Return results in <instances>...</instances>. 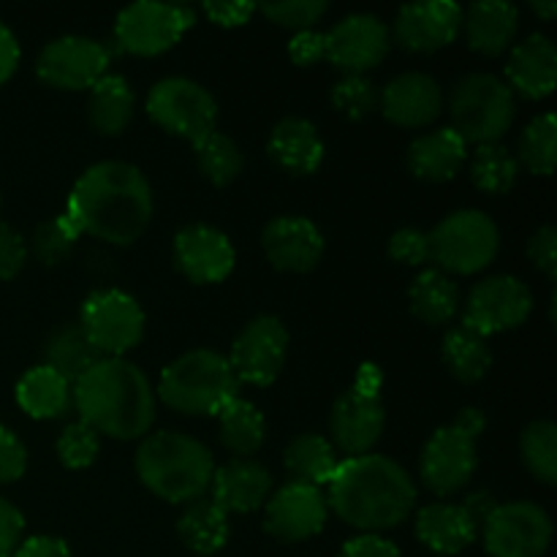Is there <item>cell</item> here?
I'll use <instances>...</instances> for the list:
<instances>
[{
    "label": "cell",
    "mask_w": 557,
    "mask_h": 557,
    "mask_svg": "<svg viewBox=\"0 0 557 557\" xmlns=\"http://www.w3.org/2000/svg\"><path fill=\"white\" fill-rule=\"evenodd\" d=\"M11 557H71L63 539L54 536H33L22 542Z\"/></svg>",
    "instance_id": "obj_53"
},
{
    "label": "cell",
    "mask_w": 557,
    "mask_h": 557,
    "mask_svg": "<svg viewBox=\"0 0 557 557\" xmlns=\"http://www.w3.org/2000/svg\"><path fill=\"white\" fill-rule=\"evenodd\" d=\"M136 473L158 498L194 504L212 482V455L201 441L183 433H156L136 451Z\"/></svg>",
    "instance_id": "obj_4"
},
{
    "label": "cell",
    "mask_w": 557,
    "mask_h": 557,
    "mask_svg": "<svg viewBox=\"0 0 557 557\" xmlns=\"http://www.w3.org/2000/svg\"><path fill=\"white\" fill-rule=\"evenodd\" d=\"M109 49L85 36L54 38L38 54L36 71L41 82L58 90H85L107 76Z\"/></svg>",
    "instance_id": "obj_16"
},
{
    "label": "cell",
    "mask_w": 557,
    "mask_h": 557,
    "mask_svg": "<svg viewBox=\"0 0 557 557\" xmlns=\"http://www.w3.org/2000/svg\"><path fill=\"white\" fill-rule=\"evenodd\" d=\"M212 500L223 511L248 515L256 511L272 493V476L253 460H232L212 473Z\"/></svg>",
    "instance_id": "obj_23"
},
{
    "label": "cell",
    "mask_w": 557,
    "mask_h": 557,
    "mask_svg": "<svg viewBox=\"0 0 557 557\" xmlns=\"http://www.w3.org/2000/svg\"><path fill=\"white\" fill-rule=\"evenodd\" d=\"M528 256H531L533 264L555 281L557 277V232L555 226H542L528 243Z\"/></svg>",
    "instance_id": "obj_48"
},
{
    "label": "cell",
    "mask_w": 557,
    "mask_h": 557,
    "mask_svg": "<svg viewBox=\"0 0 557 557\" xmlns=\"http://www.w3.org/2000/svg\"><path fill=\"white\" fill-rule=\"evenodd\" d=\"M79 326L98 357L123 359L145 335V313L131 294L101 288L82 305Z\"/></svg>",
    "instance_id": "obj_9"
},
{
    "label": "cell",
    "mask_w": 557,
    "mask_h": 557,
    "mask_svg": "<svg viewBox=\"0 0 557 557\" xmlns=\"http://www.w3.org/2000/svg\"><path fill=\"white\" fill-rule=\"evenodd\" d=\"M476 525L460 504H430L417 515V539L438 555H457L473 544Z\"/></svg>",
    "instance_id": "obj_25"
},
{
    "label": "cell",
    "mask_w": 557,
    "mask_h": 557,
    "mask_svg": "<svg viewBox=\"0 0 557 557\" xmlns=\"http://www.w3.org/2000/svg\"><path fill=\"white\" fill-rule=\"evenodd\" d=\"M428 243L430 261H435L444 275H473L498 256L500 232L484 212L460 210L444 218L428 234Z\"/></svg>",
    "instance_id": "obj_8"
},
{
    "label": "cell",
    "mask_w": 557,
    "mask_h": 557,
    "mask_svg": "<svg viewBox=\"0 0 557 557\" xmlns=\"http://www.w3.org/2000/svg\"><path fill=\"white\" fill-rule=\"evenodd\" d=\"M65 218L79 234L131 245L152 218V190L145 174L123 161H103L76 180Z\"/></svg>",
    "instance_id": "obj_1"
},
{
    "label": "cell",
    "mask_w": 557,
    "mask_h": 557,
    "mask_svg": "<svg viewBox=\"0 0 557 557\" xmlns=\"http://www.w3.org/2000/svg\"><path fill=\"white\" fill-rule=\"evenodd\" d=\"M196 14L188 5L174 3H134L120 11L114 22V41L123 52L152 58L183 38V33L194 25Z\"/></svg>",
    "instance_id": "obj_11"
},
{
    "label": "cell",
    "mask_w": 557,
    "mask_h": 557,
    "mask_svg": "<svg viewBox=\"0 0 557 557\" xmlns=\"http://www.w3.org/2000/svg\"><path fill=\"white\" fill-rule=\"evenodd\" d=\"M174 261L188 281L221 283L232 275L237 253L226 234L196 223V226L180 228L174 237Z\"/></svg>",
    "instance_id": "obj_20"
},
{
    "label": "cell",
    "mask_w": 557,
    "mask_h": 557,
    "mask_svg": "<svg viewBox=\"0 0 557 557\" xmlns=\"http://www.w3.org/2000/svg\"><path fill=\"white\" fill-rule=\"evenodd\" d=\"M389 52V30L373 14H351L324 33V58L335 69L362 74L375 69Z\"/></svg>",
    "instance_id": "obj_17"
},
{
    "label": "cell",
    "mask_w": 557,
    "mask_h": 557,
    "mask_svg": "<svg viewBox=\"0 0 557 557\" xmlns=\"http://www.w3.org/2000/svg\"><path fill=\"white\" fill-rule=\"evenodd\" d=\"M177 533L196 555H215L228 542V515L215 500L199 498L180 517Z\"/></svg>",
    "instance_id": "obj_31"
},
{
    "label": "cell",
    "mask_w": 557,
    "mask_h": 557,
    "mask_svg": "<svg viewBox=\"0 0 557 557\" xmlns=\"http://www.w3.org/2000/svg\"><path fill=\"white\" fill-rule=\"evenodd\" d=\"M267 152L286 172L313 174L324 161V141L310 120L286 117L272 128Z\"/></svg>",
    "instance_id": "obj_26"
},
{
    "label": "cell",
    "mask_w": 557,
    "mask_h": 557,
    "mask_svg": "<svg viewBox=\"0 0 557 557\" xmlns=\"http://www.w3.org/2000/svg\"><path fill=\"white\" fill-rule=\"evenodd\" d=\"M27 261V245L11 226L0 223V281H11Z\"/></svg>",
    "instance_id": "obj_47"
},
{
    "label": "cell",
    "mask_w": 557,
    "mask_h": 557,
    "mask_svg": "<svg viewBox=\"0 0 557 557\" xmlns=\"http://www.w3.org/2000/svg\"><path fill=\"white\" fill-rule=\"evenodd\" d=\"M384 422L386 411L379 397V375L375 373L359 375L357 384L343 392V397H337L330 413L332 438L348 457L370 455V449L379 444L381 433H384Z\"/></svg>",
    "instance_id": "obj_12"
},
{
    "label": "cell",
    "mask_w": 557,
    "mask_h": 557,
    "mask_svg": "<svg viewBox=\"0 0 557 557\" xmlns=\"http://www.w3.org/2000/svg\"><path fill=\"white\" fill-rule=\"evenodd\" d=\"M218 422H221L223 446H226L228 451H234V455H256V451L261 449V444H264L267 424L253 403L234 397L228 406L221 408Z\"/></svg>",
    "instance_id": "obj_35"
},
{
    "label": "cell",
    "mask_w": 557,
    "mask_h": 557,
    "mask_svg": "<svg viewBox=\"0 0 557 557\" xmlns=\"http://www.w3.org/2000/svg\"><path fill=\"white\" fill-rule=\"evenodd\" d=\"M288 58L297 65H313L315 60L324 58V33H294V38L288 41Z\"/></svg>",
    "instance_id": "obj_51"
},
{
    "label": "cell",
    "mask_w": 557,
    "mask_h": 557,
    "mask_svg": "<svg viewBox=\"0 0 557 557\" xmlns=\"http://www.w3.org/2000/svg\"><path fill=\"white\" fill-rule=\"evenodd\" d=\"M444 362L457 381L476 384L487 375L490 364H493V354H490L484 337L466 330V326H455L444 337Z\"/></svg>",
    "instance_id": "obj_36"
},
{
    "label": "cell",
    "mask_w": 557,
    "mask_h": 557,
    "mask_svg": "<svg viewBox=\"0 0 557 557\" xmlns=\"http://www.w3.org/2000/svg\"><path fill=\"white\" fill-rule=\"evenodd\" d=\"M411 310L419 321L424 324L441 326L446 321L455 319L457 308H460V292L457 283L441 270H424L419 272L417 281L411 283Z\"/></svg>",
    "instance_id": "obj_32"
},
{
    "label": "cell",
    "mask_w": 557,
    "mask_h": 557,
    "mask_svg": "<svg viewBox=\"0 0 557 557\" xmlns=\"http://www.w3.org/2000/svg\"><path fill=\"white\" fill-rule=\"evenodd\" d=\"M147 114L152 123L185 141H199L215 131L218 103L210 92L183 76L161 79L147 96Z\"/></svg>",
    "instance_id": "obj_10"
},
{
    "label": "cell",
    "mask_w": 557,
    "mask_h": 557,
    "mask_svg": "<svg viewBox=\"0 0 557 557\" xmlns=\"http://www.w3.org/2000/svg\"><path fill=\"white\" fill-rule=\"evenodd\" d=\"M462 27V9L449 0L411 3L397 11L395 41L417 54L438 52L449 47Z\"/></svg>",
    "instance_id": "obj_19"
},
{
    "label": "cell",
    "mask_w": 557,
    "mask_h": 557,
    "mask_svg": "<svg viewBox=\"0 0 557 557\" xmlns=\"http://www.w3.org/2000/svg\"><path fill=\"white\" fill-rule=\"evenodd\" d=\"M341 557H403V555L395 544L381 539L379 533H362V536L346 542V547L341 549Z\"/></svg>",
    "instance_id": "obj_50"
},
{
    "label": "cell",
    "mask_w": 557,
    "mask_h": 557,
    "mask_svg": "<svg viewBox=\"0 0 557 557\" xmlns=\"http://www.w3.org/2000/svg\"><path fill=\"white\" fill-rule=\"evenodd\" d=\"M136 98L128 82L123 76H101L96 85L90 87V123L98 134L117 136L128 128L131 117H134Z\"/></svg>",
    "instance_id": "obj_30"
},
{
    "label": "cell",
    "mask_w": 557,
    "mask_h": 557,
    "mask_svg": "<svg viewBox=\"0 0 557 557\" xmlns=\"http://www.w3.org/2000/svg\"><path fill=\"white\" fill-rule=\"evenodd\" d=\"M27 449L9 428L0 424V484H11L25 476Z\"/></svg>",
    "instance_id": "obj_46"
},
{
    "label": "cell",
    "mask_w": 557,
    "mask_h": 557,
    "mask_svg": "<svg viewBox=\"0 0 557 557\" xmlns=\"http://www.w3.org/2000/svg\"><path fill=\"white\" fill-rule=\"evenodd\" d=\"M326 487V506L346 525L364 533L397 528L417 504V487L406 468L384 455L348 457Z\"/></svg>",
    "instance_id": "obj_2"
},
{
    "label": "cell",
    "mask_w": 557,
    "mask_h": 557,
    "mask_svg": "<svg viewBox=\"0 0 557 557\" xmlns=\"http://www.w3.org/2000/svg\"><path fill=\"white\" fill-rule=\"evenodd\" d=\"M379 107L384 117L400 128H424L438 120L444 109V92L433 76L411 71V74L395 76L384 87Z\"/></svg>",
    "instance_id": "obj_21"
},
{
    "label": "cell",
    "mask_w": 557,
    "mask_h": 557,
    "mask_svg": "<svg viewBox=\"0 0 557 557\" xmlns=\"http://www.w3.org/2000/svg\"><path fill=\"white\" fill-rule=\"evenodd\" d=\"M201 9H205V14L210 16L215 25L239 27L248 22V16L253 14L256 5L253 3H205Z\"/></svg>",
    "instance_id": "obj_52"
},
{
    "label": "cell",
    "mask_w": 557,
    "mask_h": 557,
    "mask_svg": "<svg viewBox=\"0 0 557 557\" xmlns=\"http://www.w3.org/2000/svg\"><path fill=\"white\" fill-rule=\"evenodd\" d=\"M484 417L476 408H466L451 424L441 428L422 451V482L430 493L451 495L466 487L479 466V435Z\"/></svg>",
    "instance_id": "obj_7"
},
{
    "label": "cell",
    "mask_w": 557,
    "mask_h": 557,
    "mask_svg": "<svg viewBox=\"0 0 557 557\" xmlns=\"http://www.w3.org/2000/svg\"><path fill=\"white\" fill-rule=\"evenodd\" d=\"M239 381L226 357L215 351H188L174 359L161 373L158 395L172 411L188 417H210L221 413L223 406L237 397Z\"/></svg>",
    "instance_id": "obj_5"
},
{
    "label": "cell",
    "mask_w": 557,
    "mask_h": 557,
    "mask_svg": "<svg viewBox=\"0 0 557 557\" xmlns=\"http://www.w3.org/2000/svg\"><path fill=\"white\" fill-rule=\"evenodd\" d=\"M76 237H79V232L71 226L69 218H52V221L41 223V226L36 228V234H33V253H36V259L41 261V264L54 267L71 253Z\"/></svg>",
    "instance_id": "obj_42"
},
{
    "label": "cell",
    "mask_w": 557,
    "mask_h": 557,
    "mask_svg": "<svg viewBox=\"0 0 557 557\" xmlns=\"http://www.w3.org/2000/svg\"><path fill=\"white\" fill-rule=\"evenodd\" d=\"M484 525V549L493 557H542L553 542V520L536 504L493 506Z\"/></svg>",
    "instance_id": "obj_13"
},
{
    "label": "cell",
    "mask_w": 557,
    "mask_h": 557,
    "mask_svg": "<svg viewBox=\"0 0 557 557\" xmlns=\"http://www.w3.org/2000/svg\"><path fill=\"white\" fill-rule=\"evenodd\" d=\"M264 253L270 264L281 272H310L324 256V237L308 218H275L264 228Z\"/></svg>",
    "instance_id": "obj_22"
},
{
    "label": "cell",
    "mask_w": 557,
    "mask_h": 557,
    "mask_svg": "<svg viewBox=\"0 0 557 557\" xmlns=\"http://www.w3.org/2000/svg\"><path fill=\"white\" fill-rule=\"evenodd\" d=\"M326 515H330V506L319 487L288 482L267 498L264 528L270 536L281 542H305L324 531Z\"/></svg>",
    "instance_id": "obj_18"
},
{
    "label": "cell",
    "mask_w": 557,
    "mask_h": 557,
    "mask_svg": "<svg viewBox=\"0 0 557 557\" xmlns=\"http://www.w3.org/2000/svg\"><path fill=\"white\" fill-rule=\"evenodd\" d=\"M22 533H25V517L16 506L0 498V557H11L14 549L22 544Z\"/></svg>",
    "instance_id": "obj_49"
},
{
    "label": "cell",
    "mask_w": 557,
    "mask_h": 557,
    "mask_svg": "<svg viewBox=\"0 0 557 557\" xmlns=\"http://www.w3.org/2000/svg\"><path fill=\"white\" fill-rule=\"evenodd\" d=\"M16 403L33 419H58L69 411L71 384L52 368L27 370L16 384Z\"/></svg>",
    "instance_id": "obj_29"
},
{
    "label": "cell",
    "mask_w": 557,
    "mask_h": 557,
    "mask_svg": "<svg viewBox=\"0 0 557 557\" xmlns=\"http://www.w3.org/2000/svg\"><path fill=\"white\" fill-rule=\"evenodd\" d=\"M531 9L536 11V14H542L544 20H553V16L557 14L555 0H547V3H539V0H536V3H531Z\"/></svg>",
    "instance_id": "obj_55"
},
{
    "label": "cell",
    "mask_w": 557,
    "mask_h": 557,
    "mask_svg": "<svg viewBox=\"0 0 557 557\" xmlns=\"http://www.w3.org/2000/svg\"><path fill=\"white\" fill-rule=\"evenodd\" d=\"M506 76H509V90L515 87L520 96L531 98V101L553 96L557 82L555 44L547 36H531L511 52Z\"/></svg>",
    "instance_id": "obj_24"
},
{
    "label": "cell",
    "mask_w": 557,
    "mask_h": 557,
    "mask_svg": "<svg viewBox=\"0 0 557 557\" xmlns=\"http://www.w3.org/2000/svg\"><path fill=\"white\" fill-rule=\"evenodd\" d=\"M98 449H101V441L92 428H87L85 422H74L60 433L58 438V457L65 468L71 471H79L96 462Z\"/></svg>",
    "instance_id": "obj_43"
},
{
    "label": "cell",
    "mask_w": 557,
    "mask_h": 557,
    "mask_svg": "<svg viewBox=\"0 0 557 557\" xmlns=\"http://www.w3.org/2000/svg\"><path fill=\"white\" fill-rule=\"evenodd\" d=\"M389 256L397 261V264H406V267L424 264V261H430L428 234L419 232V228H400V232L392 234Z\"/></svg>",
    "instance_id": "obj_45"
},
{
    "label": "cell",
    "mask_w": 557,
    "mask_h": 557,
    "mask_svg": "<svg viewBox=\"0 0 557 557\" xmlns=\"http://www.w3.org/2000/svg\"><path fill=\"white\" fill-rule=\"evenodd\" d=\"M194 152L196 161H199L201 174H205L212 185H218V188L234 183V180L243 174V152H239V147L234 145L228 136L218 134V131H212V134L194 141Z\"/></svg>",
    "instance_id": "obj_37"
},
{
    "label": "cell",
    "mask_w": 557,
    "mask_h": 557,
    "mask_svg": "<svg viewBox=\"0 0 557 557\" xmlns=\"http://www.w3.org/2000/svg\"><path fill=\"white\" fill-rule=\"evenodd\" d=\"M332 103L348 120H362L379 107V90L368 76L348 74L332 87Z\"/></svg>",
    "instance_id": "obj_41"
},
{
    "label": "cell",
    "mask_w": 557,
    "mask_h": 557,
    "mask_svg": "<svg viewBox=\"0 0 557 557\" xmlns=\"http://www.w3.org/2000/svg\"><path fill=\"white\" fill-rule=\"evenodd\" d=\"M44 357H47V368L63 375L69 384H74L79 375H85L101 359L79 324H65L58 332H52L47 348H44Z\"/></svg>",
    "instance_id": "obj_34"
},
{
    "label": "cell",
    "mask_w": 557,
    "mask_h": 557,
    "mask_svg": "<svg viewBox=\"0 0 557 557\" xmlns=\"http://www.w3.org/2000/svg\"><path fill=\"white\" fill-rule=\"evenodd\" d=\"M468 158V145L451 128L430 131L408 147V169L428 183H446L462 169Z\"/></svg>",
    "instance_id": "obj_27"
},
{
    "label": "cell",
    "mask_w": 557,
    "mask_h": 557,
    "mask_svg": "<svg viewBox=\"0 0 557 557\" xmlns=\"http://www.w3.org/2000/svg\"><path fill=\"white\" fill-rule=\"evenodd\" d=\"M522 460L528 471L544 484L557 482V428L553 422H533L528 424L520 441Z\"/></svg>",
    "instance_id": "obj_39"
},
{
    "label": "cell",
    "mask_w": 557,
    "mask_h": 557,
    "mask_svg": "<svg viewBox=\"0 0 557 557\" xmlns=\"http://www.w3.org/2000/svg\"><path fill=\"white\" fill-rule=\"evenodd\" d=\"M79 422L109 438H141L156 422V395L147 375L128 359L101 357L74 381Z\"/></svg>",
    "instance_id": "obj_3"
},
{
    "label": "cell",
    "mask_w": 557,
    "mask_h": 557,
    "mask_svg": "<svg viewBox=\"0 0 557 557\" xmlns=\"http://www.w3.org/2000/svg\"><path fill=\"white\" fill-rule=\"evenodd\" d=\"M283 462H286L294 482L310 484V487L319 490L321 484H330L337 466H341V460H337L335 455V446L313 433L294 438L292 444H288L286 455H283Z\"/></svg>",
    "instance_id": "obj_33"
},
{
    "label": "cell",
    "mask_w": 557,
    "mask_h": 557,
    "mask_svg": "<svg viewBox=\"0 0 557 557\" xmlns=\"http://www.w3.org/2000/svg\"><path fill=\"white\" fill-rule=\"evenodd\" d=\"M462 33H466V41L473 52L495 54L506 52L509 44L515 41L517 33V9L504 0H482V3H473L471 9L462 11Z\"/></svg>",
    "instance_id": "obj_28"
},
{
    "label": "cell",
    "mask_w": 557,
    "mask_h": 557,
    "mask_svg": "<svg viewBox=\"0 0 557 557\" xmlns=\"http://www.w3.org/2000/svg\"><path fill=\"white\" fill-rule=\"evenodd\" d=\"M16 65H20V44H16L14 33L0 22V85L14 76Z\"/></svg>",
    "instance_id": "obj_54"
},
{
    "label": "cell",
    "mask_w": 557,
    "mask_h": 557,
    "mask_svg": "<svg viewBox=\"0 0 557 557\" xmlns=\"http://www.w3.org/2000/svg\"><path fill=\"white\" fill-rule=\"evenodd\" d=\"M261 11L270 22H277L294 33H302L310 30L330 11V3L326 0H292V3H267L261 5Z\"/></svg>",
    "instance_id": "obj_44"
},
{
    "label": "cell",
    "mask_w": 557,
    "mask_h": 557,
    "mask_svg": "<svg viewBox=\"0 0 557 557\" xmlns=\"http://www.w3.org/2000/svg\"><path fill=\"white\" fill-rule=\"evenodd\" d=\"M520 163L504 145H479L471 163V180L484 194H506L515 188Z\"/></svg>",
    "instance_id": "obj_38"
},
{
    "label": "cell",
    "mask_w": 557,
    "mask_h": 557,
    "mask_svg": "<svg viewBox=\"0 0 557 557\" xmlns=\"http://www.w3.org/2000/svg\"><path fill=\"white\" fill-rule=\"evenodd\" d=\"M449 114L451 131L466 145H498L515 120V92L493 74L462 76L451 90Z\"/></svg>",
    "instance_id": "obj_6"
},
{
    "label": "cell",
    "mask_w": 557,
    "mask_h": 557,
    "mask_svg": "<svg viewBox=\"0 0 557 557\" xmlns=\"http://www.w3.org/2000/svg\"><path fill=\"white\" fill-rule=\"evenodd\" d=\"M555 114H539L525 128L520 139V161L539 177H549L555 172Z\"/></svg>",
    "instance_id": "obj_40"
},
{
    "label": "cell",
    "mask_w": 557,
    "mask_h": 557,
    "mask_svg": "<svg viewBox=\"0 0 557 557\" xmlns=\"http://www.w3.org/2000/svg\"><path fill=\"white\" fill-rule=\"evenodd\" d=\"M533 308L531 288L511 275H495L471 288L462 308V326L487 341L498 332L517 330Z\"/></svg>",
    "instance_id": "obj_14"
},
{
    "label": "cell",
    "mask_w": 557,
    "mask_h": 557,
    "mask_svg": "<svg viewBox=\"0 0 557 557\" xmlns=\"http://www.w3.org/2000/svg\"><path fill=\"white\" fill-rule=\"evenodd\" d=\"M286 326L275 315H259L237 335L228 364H232L239 384L270 386L275 384L283 364H286Z\"/></svg>",
    "instance_id": "obj_15"
}]
</instances>
